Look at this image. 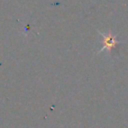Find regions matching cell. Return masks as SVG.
<instances>
[{
  "mask_svg": "<svg viewBox=\"0 0 128 128\" xmlns=\"http://www.w3.org/2000/svg\"><path fill=\"white\" fill-rule=\"evenodd\" d=\"M99 34L102 36V43H103V47L100 49V52L103 51V50H108L109 52L114 49L119 43L120 41L116 40V36L113 35L111 33V31H109L108 33H102V32H99Z\"/></svg>",
  "mask_w": 128,
  "mask_h": 128,
  "instance_id": "1",
  "label": "cell"
}]
</instances>
